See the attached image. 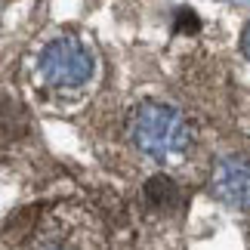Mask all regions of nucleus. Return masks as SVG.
Here are the masks:
<instances>
[{"mask_svg": "<svg viewBox=\"0 0 250 250\" xmlns=\"http://www.w3.org/2000/svg\"><path fill=\"white\" fill-rule=\"evenodd\" d=\"M96 71V56L90 43H83L74 34H56L50 37L34 56V74L37 81L56 86V90H71L83 86Z\"/></svg>", "mask_w": 250, "mask_h": 250, "instance_id": "2", "label": "nucleus"}, {"mask_svg": "<svg viewBox=\"0 0 250 250\" xmlns=\"http://www.w3.org/2000/svg\"><path fill=\"white\" fill-rule=\"evenodd\" d=\"M146 201L151 204V210L170 213V210L179 207L182 198H179V188L173 186L167 176H155V179H148V186H146Z\"/></svg>", "mask_w": 250, "mask_h": 250, "instance_id": "4", "label": "nucleus"}, {"mask_svg": "<svg viewBox=\"0 0 250 250\" xmlns=\"http://www.w3.org/2000/svg\"><path fill=\"white\" fill-rule=\"evenodd\" d=\"M130 136L146 158L158 164H179L191 148V127L176 108L146 102L130 118Z\"/></svg>", "mask_w": 250, "mask_h": 250, "instance_id": "1", "label": "nucleus"}, {"mask_svg": "<svg viewBox=\"0 0 250 250\" xmlns=\"http://www.w3.org/2000/svg\"><path fill=\"white\" fill-rule=\"evenodd\" d=\"M210 191H213L223 204L250 213V161L226 158L223 164L213 170Z\"/></svg>", "mask_w": 250, "mask_h": 250, "instance_id": "3", "label": "nucleus"}, {"mask_svg": "<svg viewBox=\"0 0 250 250\" xmlns=\"http://www.w3.org/2000/svg\"><path fill=\"white\" fill-rule=\"evenodd\" d=\"M241 50H244V56L250 59V25L244 28V34H241Z\"/></svg>", "mask_w": 250, "mask_h": 250, "instance_id": "5", "label": "nucleus"}]
</instances>
